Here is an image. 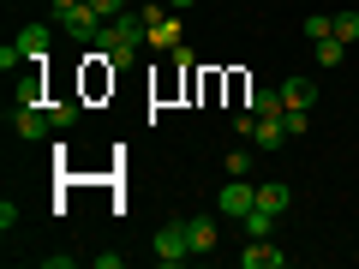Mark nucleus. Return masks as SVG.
<instances>
[{
    "mask_svg": "<svg viewBox=\"0 0 359 269\" xmlns=\"http://www.w3.org/2000/svg\"><path fill=\"white\" fill-rule=\"evenodd\" d=\"M287 263V251L276 240H245V251H240V269H282Z\"/></svg>",
    "mask_w": 359,
    "mask_h": 269,
    "instance_id": "nucleus-8",
    "label": "nucleus"
},
{
    "mask_svg": "<svg viewBox=\"0 0 359 269\" xmlns=\"http://www.w3.org/2000/svg\"><path fill=\"white\" fill-rule=\"evenodd\" d=\"M282 126H287V138H306L311 132V108H282Z\"/></svg>",
    "mask_w": 359,
    "mask_h": 269,
    "instance_id": "nucleus-16",
    "label": "nucleus"
},
{
    "mask_svg": "<svg viewBox=\"0 0 359 269\" xmlns=\"http://www.w3.org/2000/svg\"><path fill=\"white\" fill-rule=\"evenodd\" d=\"M156 263L162 269H180L186 257H192V240H186V221H168V228H156Z\"/></svg>",
    "mask_w": 359,
    "mask_h": 269,
    "instance_id": "nucleus-2",
    "label": "nucleus"
},
{
    "mask_svg": "<svg viewBox=\"0 0 359 269\" xmlns=\"http://www.w3.org/2000/svg\"><path fill=\"white\" fill-rule=\"evenodd\" d=\"M90 48L102 54L108 66L138 60V48H150V13H120V18H108V25L96 30V42H90Z\"/></svg>",
    "mask_w": 359,
    "mask_h": 269,
    "instance_id": "nucleus-1",
    "label": "nucleus"
},
{
    "mask_svg": "<svg viewBox=\"0 0 359 269\" xmlns=\"http://www.w3.org/2000/svg\"><path fill=\"white\" fill-rule=\"evenodd\" d=\"M299 30H306L311 42H323V36H330V13H311V18H306V25H299Z\"/></svg>",
    "mask_w": 359,
    "mask_h": 269,
    "instance_id": "nucleus-20",
    "label": "nucleus"
},
{
    "mask_svg": "<svg viewBox=\"0 0 359 269\" xmlns=\"http://www.w3.org/2000/svg\"><path fill=\"white\" fill-rule=\"evenodd\" d=\"M318 60H323V66H341V60H347V42L323 36V42H318Z\"/></svg>",
    "mask_w": 359,
    "mask_h": 269,
    "instance_id": "nucleus-19",
    "label": "nucleus"
},
{
    "mask_svg": "<svg viewBox=\"0 0 359 269\" xmlns=\"http://www.w3.org/2000/svg\"><path fill=\"white\" fill-rule=\"evenodd\" d=\"M330 36L353 48V42H359V13H335V18H330Z\"/></svg>",
    "mask_w": 359,
    "mask_h": 269,
    "instance_id": "nucleus-15",
    "label": "nucleus"
},
{
    "mask_svg": "<svg viewBox=\"0 0 359 269\" xmlns=\"http://www.w3.org/2000/svg\"><path fill=\"white\" fill-rule=\"evenodd\" d=\"M216 209H222V216H233V221H240L245 209H257V186H252V179H228V186L216 192Z\"/></svg>",
    "mask_w": 359,
    "mask_h": 269,
    "instance_id": "nucleus-6",
    "label": "nucleus"
},
{
    "mask_svg": "<svg viewBox=\"0 0 359 269\" xmlns=\"http://www.w3.org/2000/svg\"><path fill=\"white\" fill-rule=\"evenodd\" d=\"M252 144H257V156H276L287 144V126H282V114L276 120H252Z\"/></svg>",
    "mask_w": 359,
    "mask_h": 269,
    "instance_id": "nucleus-9",
    "label": "nucleus"
},
{
    "mask_svg": "<svg viewBox=\"0 0 359 269\" xmlns=\"http://www.w3.org/2000/svg\"><path fill=\"white\" fill-rule=\"evenodd\" d=\"M252 150H257V144H245V150H228V179H252Z\"/></svg>",
    "mask_w": 359,
    "mask_h": 269,
    "instance_id": "nucleus-17",
    "label": "nucleus"
},
{
    "mask_svg": "<svg viewBox=\"0 0 359 269\" xmlns=\"http://www.w3.org/2000/svg\"><path fill=\"white\" fill-rule=\"evenodd\" d=\"M186 240H192V257L216 251V221L210 216H186Z\"/></svg>",
    "mask_w": 359,
    "mask_h": 269,
    "instance_id": "nucleus-10",
    "label": "nucleus"
},
{
    "mask_svg": "<svg viewBox=\"0 0 359 269\" xmlns=\"http://www.w3.org/2000/svg\"><path fill=\"white\" fill-rule=\"evenodd\" d=\"M66 6H78V0H54V13H66Z\"/></svg>",
    "mask_w": 359,
    "mask_h": 269,
    "instance_id": "nucleus-24",
    "label": "nucleus"
},
{
    "mask_svg": "<svg viewBox=\"0 0 359 269\" xmlns=\"http://www.w3.org/2000/svg\"><path fill=\"white\" fill-rule=\"evenodd\" d=\"M18 66H25V54H18L13 42H0V72H18Z\"/></svg>",
    "mask_w": 359,
    "mask_h": 269,
    "instance_id": "nucleus-21",
    "label": "nucleus"
},
{
    "mask_svg": "<svg viewBox=\"0 0 359 269\" xmlns=\"http://www.w3.org/2000/svg\"><path fill=\"white\" fill-rule=\"evenodd\" d=\"M245 108H252L257 120H276L287 102H282V90H252V102H245Z\"/></svg>",
    "mask_w": 359,
    "mask_h": 269,
    "instance_id": "nucleus-14",
    "label": "nucleus"
},
{
    "mask_svg": "<svg viewBox=\"0 0 359 269\" xmlns=\"http://www.w3.org/2000/svg\"><path fill=\"white\" fill-rule=\"evenodd\" d=\"M287 198H294V192H287L282 179H264V186H257V209H269V216H282Z\"/></svg>",
    "mask_w": 359,
    "mask_h": 269,
    "instance_id": "nucleus-12",
    "label": "nucleus"
},
{
    "mask_svg": "<svg viewBox=\"0 0 359 269\" xmlns=\"http://www.w3.org/2000/svg\"><path fill=\"white\" fill-rule=\"evenodd\" d=\"M48 120H54V132H66V126L78 120V102H72V96H60V102H48Z\"/></svg>",
    "mask_w": 359,
    "mask_h": 269,
    "instance_id": "nucleus-18",
    "label": "nucleus"
},
{
    "mask_svg": "<svg viewBox=\"0 0 359 269\" xmlns=\"http://www.w3.org/2000/svg\"><path fill=\"white\" fill-rule=\"evenodd\" d=\"M13 48L25 54V66H42V60H48V48H54V30H48V25H25V30L13 36Z\"/></svg>",
    "mask_w": 359,
    "mask_h": 269,
    "instance_id": "nucleus-7",
    "label": "nucleus"
},
{
    "mask_svg": "<svg viewBox=\"0 0 359 269\" xmlns=\"http://www.w3.org/2000/svg\"><path fill=\"white\" fill-rule=\"evenodd\" d=\"M150 48L156 54H174L180 48V13H174V6H150Z\"/></svg>",
    "mask_w": 359,
    "mask_h": 269,
    "instance_id": "nucleus-5",
    "label": "nucleus"
},
{
    "mask_svg": "<svg viewBox=\"0 0 359 269\" xmlns=\"http://www.w3.org/2000/svg\"><path fill=\"white\" fill-rule=\"evenodd\" d=\"M276 90H282L287 108H311V102H318V84H311V78H282Z\"/></svg>",
    "mask_w": 359,
    "mask_h": 269,
    "instance_id": "nucleus-11",
    "label": "nucleus"
},
{
    "mask_svg": "<svg viewBox=\"0 0 359 269\" xmlns=\"http://www.w3.org/2000/svg\"><path fill=\"white\" fill-rule=\"evenodd\" d=\"M240 228H245V240H276V216L269 209H245Z\"/></svg>",
    "mask_w": 359,
    "mask_h": 269,
    "instance_id": "nucleus-13",
    "label": "nucleus"
},
{
    "mask_svg": "<svg viewBox=\"0 0 359 269\" xmlns=\"http://www.w3.org/2000/svg\"><path fill=\"white\" fill-rule=\"evenodd\" d=\"M162 6H174V13H192V6H198V0H162Z\"/></svg>",
    "mask_w": 359,
    "mask_h": 269,
    "instance_id": "nucleus-23",
    "label": "nucleus"
},
{
    "mask_svg": "<svg viewBox=\"0 0 359 269\" xmlns=\"http://www.w3.org/2000/svg\"><path fill=\"white\" fill-rule=\"evenodd\" d=\"M54 18H60V36H72V42H96V30H102V13L90 0H78V6H66Z\"/></svg>",
    "mask_w": 359,
    "mask_h": 269,
    "instance_id": "nucleus-4",
    "label": "nucleus"
},
{
    "mask_svg": "<svg viewBox=\"0 0 359 269\" xmlns=\"http://www.w3.org/2000/svg\"><path fill=\"white\" fill-rule=\"evenodd\" d=\"M6 120H13V132H18V138H30V144L54 132V120H48V102H13V108H6Z\"/></svg>",
    "mask_w": 359,
    "mask_h": 269,
    "instance_id": "nucleus-3",
    "label": "nucleus"
},
{
    "mask_svg": "<svg viewBox=\"0 0 359 269\" xmlns=\"http://www.w3.org/2000/svg\"><path fill=\"white\" fill-rule=\"evenodd\" d=\"M90 6L102 13V25H108V18H120V13H126V0H90Z\"/></svg>",
    "mask_w": 359,
    "mask_h": 269,
    "instance_id": "nucleus-22",
    "label": "nucleus"
}]
</instances>
